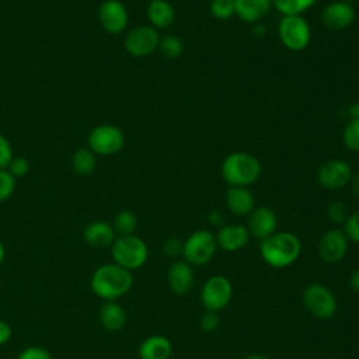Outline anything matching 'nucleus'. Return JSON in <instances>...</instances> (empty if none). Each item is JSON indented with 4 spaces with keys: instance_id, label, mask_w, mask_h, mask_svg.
Returning <instances> with one entry per match:
<instances>
[{
    "instance_id": "1",
    "label": "nucleus",
    "mask_w": 359,
    "mask_h": 359,
    "mask_svg": "<svg viewBox=\"0 0 359 359\" xmlns=\"http://www.w3.org/2000/svg\"><path fill=\"white\" fill-rule=\"evenodd\" d=\"M133 286V275L115 262L100 265L91 275L90 287L104 302H116Z\"/></svg>"
},
{
    "instance_id": "2",
    "label": "nucleus",
    "mask_w": 359,
    "mask_h": 359,
    "mask_svg": "<svg viewBox=\"0 0 359 359\" xmlns=\"http://www.w3.org/2000/svg\"><path fill=\"white\" fill-rule=\"evenodd\" d=\"M302 252V243L294 233L275 231L261 240V258L272 268H286L297 261Z\"/></svg>"
},
{
    "instance_id": "3",
    "label": "nucleus",
    "mask_w": 359,
    "mask_h": 359,
    "mask_svg": "<svg viewBox=\"0 0 359 359\" xmlns=\"http://www.w3.org/2000/svg\"><path fill=\"white\" fill-rule=\"evenodd\" d=\"M259 160L247 151L230 153L222 163V177L229 187H248L261 175Z\"/></svg>"
},
{
    "instance_id": "4",
    "label": "nucleus",
    "mask_w": 359,
    "mask_h": 359,
    "mask_svg": "<svg viewBox=\"0 0 359 359\" xmlns=\"http://www.w3.org/2000/svg\"><path fill=\"white\" fill-rule=\"evenodd\" d=\"M111 254L115 264L132 272L146 264L149 248L147 244L135 234L118 236L111 245Z\"/></svg>"
},
{
    "instance_id": "5",
    "label": "nucleus",
    "mask_w": 359,
    "mask_h": 359,
    "mask_svg": "<svg viewBox=\"0 0 359 359\" xmlns=\"http://www.w3.org/2000/svg\"><path fill=\"white\" fill-rule=\"evenodd\" d=\"M217 250L216 237L212 231L201 229L188 236L182 245V258L189 265L208 264Z\"/></svg>"
},
{
    "instance_id": "6",
    "label": "nucleus",
    "mask_w": 359,
    "mask_h": 359,
    "mask_svg": "<svg viewBox=\"0 0 359 359\" xmlns=\"http://www.w3.org/2000/svg\"><path fill=\"white\" fill-rule=\"evenodd\" d=\"M278 35L287 49L303 50L311 39L310 24L302 15H283L278 25Z\"/></svg>"
},
{
    "instance_id": "7",
    "label": "nucleus",
    "mask_w": 359,
    "mask_h": 359,
    "mask_svg": "<svg viewBox=\"0 0 359 359\" xmlns=\"http://www.w3.org/2000/svg\"><path fill=\"white\" fill-rule=\"evenodd\" d=\"M302 300L304 307L316 317L321 320L331 318L338 309L337 299L331 289L321 283H310L304 287Z\"/></svg>"
},
{
    "instance_id": "8",
    "label": "nucleus",
    "mask_w": 359,
    "mask_h": 359,
    "mask_svg": "<svg viewBox=\"0 0 359 359\" xmlns=\"http://www.w3.org/2000/svg\"><path fill=\"white\" fill-rule=\"evenodd\" d=\"M233 285L229 278L223 275L210 276L201 289V303L205 310L219 313L231 300Z\"/></svg>"
},
{
    "instance_id": "9",
    "label": "nucleus",
    "mask_w": 359,
    "mask_h": 359,
    "mask_svg": "<svg viewBox=\"0 0 359 359\" xmlns=\"http://www.w3.org/2000/svg\"><path fill=\"white\" fill-rule=\"evenodd\" d=\"M125 144L123 132L115 125H98L88 135V146L93 153L112 156L121 151Z\"/></svg>"
},
{
    "instance_id": "10",
    "label": "nucleus",
    "mask_w": 359,
    "mask_h": 359,
    "mask_svg": "<svg viewBox=\"0 0 359 359\" xmlns=\"http://www.w3.org/2000/svg\"><path fill=\"white\" fill-rule=\"evenodd\" d=\"M160 42V35L151 25H137L132 28L125 36V49L135 57H144L151 55Z\"/></svg>"
},
{
    "instance_id": "11",
    "label": "nucleus",
    "mask_w": 359,
    "mask_h": 359,
    "mask_svg": "<svg viewBox=\"0 0 359 359\" xmlns=\"http://www.w3.org/2000/svg\"><path fill=\"white\" fill-rule=\"evenodd\" d=\"M351 165L341 158L325 161L317 171L318 184L330 191H337L346 187L352 181Z\"/></svg>"
},
{
    "instance_id": "12",
    "label": "nucleus",
    "mask_w": 359,
    "mask_h": 359,
    "mask_svg": "<svg viewBox=\"0 0 359 359\" xmlns=\"http://www.w3.org/2000/svg\"><path fill=\"white\" fill-rule=\"evenodd\" d=\"M348 244L349 240L346 238L344 230H327L318 241V255L327 264H338L345 258L348 252Z\"/></svg>"
},
{
    "instance_id": "13",
    "label": "nucleus",
    "mask_w": 359,
    "mask_h": 359,
    "mask_svg": "<svg viewBox=\"0 0 359 359\" xmlns=\"http://www.w3.org/2000/svg\"><path fill=\"white\" fill-rule=\"evenodd\" d=\"M356 17L353 6L346 0H335L328 3L321 11V21L325 28L341 31L348 28Z\"/></svg>"
},
{
    "instance_id": "14",
    "label": "nucleus",
    "mask_w": 359,
    "mask_h": 359,
    "mask_svg": "<svg viewBox=\"0 0 359 359\" xmlns=\"http://www.w3.org/2000/svg\"><path fill=\"white\" fill-rule=\"evenodd\" d=\"M101 25L111 34H121L128 27L129 14L125 4L119 0H105L98 10Z\"/></svg>"
},
{
    "instance_id": "15",
    "label": "nucleus",
    "mask_w": 359,
    "mask_h": 359,
    "mask_svg": "<svg viewBox=\"0 0 359 359\" xmlns=\"http://www.w3.org/2000/svg\"><path fill=\"white\" fill-rule=\"evenodd\" d=\"M278 227L276 213L268 206H258L248 215V231L258 240H264L273 234Z\"/></svg>"
},
{
    "instance_id": "16",
    "label": "nucleus",
    "mask_w": 359,
    "mask_h": 359,
    "mask_svg": "<svg viewBox=\"0 0 359 359\" xmlns=\"http://www.w3.org/2000/svg\"><path fill=\"white\" fill-rule=\"evenodd\" d=\"M167 283L171 292L175 294H188L195 285L192 265H189L187 261H174L167 272Z\"/></svg>"
},
{
    "instance_id": "17",
    "label": "nucleus",
    "mask_w": 359,
    "mask_h": 359,
    "mask_svg": "<svg viewBox=\"0 0 359 359\" xmlns=\"http://www.w3.org/2000/svg\"><path fill=\"white\" fill-rule=\"evenodd\" d=\"M215 237H216L217 247L220 250L227 251V252H234L247 245L251 234H250L247 226L226 224L219 229V231Z\"/></svg>"
},
{
    "instance_id": "18",
    "label": "nucleus",
    "mask_w": 359,
    "mask_h": 359,
    "mask_svg": "<svg viewBox=\"0 0 359 359\" xmlns=\"http://www.w3.org/2000/svg\"><path fill=\"white\" fill-rule=\"evenodd\" d=\"M227 209L237 216H247L255 208L252 192L245 187H229L224 194Z\"/></svg>"
},
{
    "instance_id": "19",
    "label": "nucleus",
    "mask_w": 359,
    "mask_h": 359,
    "mask_svg": "<svg viewBox=\"0 0 359 359\" xmlns=\"http://www.w3.org/2000/svg\"><path fill=\"white\" fill-rule=\"evenodd\" d=\"M115 234L116 233L112 224L102 220H97L86 226L83 237L84 241L93 248H107L112 245L114 240L116 238Z\"/></svg>"
},
{
    "instance_id": "20",
    "label": "nucleus",
    "mask_w": 359,
    "mask_h": 359,
    "mask_svg": "<svg viewBox=\"0 0 359 359\" xmlns=\"http://www.w3.org/2000/svg\"><path fill=\"white\" fill-rule=\"evenodd\" d=\"M272 0H234V15L241 21L259 22L271 10Z\"/></svg>"
},
{
    "instance_id": "21",
    "label": "nucleus",
    "mask_w": 359,
    "mask_h": 359,
    "mask_svg": "<svg viewBox=\"0 0 359 359\" xmlns=\"http://www.w3.org/2000/svg\"><path fill=\"white\" fill-rule=\"evenodd\" d=\"M172 353V344L164 335H150L139 345L140 359H168Z\"/></svg>"
},
{
    "instance_id": "22",
    "label": "nucleus",
    "mask_w": 359,
    "mask_h": 359,
    "mask_svg": "<svg viewBox=\"0 0 359 359\" xmlns=\"http://www.w3.org/2000/svg\"><path fill=\"white\" fill-rule=\"evenodd\" d=\"M98 318L105 330L115 332L125 327L126 311L116 302H105L98 311Z\"/></svg>"
},
{
    "instance_id": "23",
    "label": "nucleus",
    "mask_w": 359,
    "mask_h": 359,
    "mask_svg": "<svg viewBox=\"0 0 359 359\" xmlns=\"http://www.w3.org/2000/svg\"><path fill=\"white\" fill-rule=\"evenodd\" d=\"M147 18L153 28H168L175 20V10L167 0H151L147 7Z\"/></svg>"
},
{
    "instance_id": "24",
    "label": "nucleus",
    "mask_w": 359,
    "mask_h": 359,
    "mask_svg": "<svg viewBox=\"0 0 359 359\" xmlns=\"http://www.w3.org/2000/svg\"><path fill=\"white\" fill-rule=\"evenodd\" d=\"M73 171L79 175H90L95 168V157L90 149H77L72 156Z\"/></svg>"
},
{
    "instance_id": "25",
    "label": "nucleus",
    "mask_w": 359,
    "mask_h": 359,
    "mask_svg": "<svg viewBox=\"0 0 359 359\" xmlns=\"http://www.w3.org/2000/svg\"><path fill=\"white\" fill-rule=\"evenodd\" d=\"M317 0H272V6L282 15H302L306 10L311 8Z\"/></svg>"
},
{
    "instance_id": "26",
    "label": "nucleus",
    "mask_w": 359,
    "mask_h": 359,
    "mask_svg": "<svg viewBox=\"0 0 359 359\" xmlns=\"http://www.w3.org/2000/svg\"><path fill=\"white\" fill-rule=\"evenodd\" d=\"M112 227H114L115 233H118L119 236L133 234L137 227V217L130 210H121L115 215Z\"/></svg>"
},
{
    "instance_id": "27",
    "label": "nucleus",
    "mask_w": 359,
    "mask_h": 359,
    "mask_svg": "<svg viewBox=\"0 0 359 359\" xmlns=\"http://www.w3.org/2000/svg\"><path fill=\"white\" fill-rule=\"evenodd\" d=\"M160 53L167 59H175L178 57L184 50V42L180 36L174 34H167L164 36H160L158 48Z\"/></svg>"
},
{
    "instance_id": "28",
    "label": "nucleus",
    "mask_w": 359,
    "mask_h": 359,
    "mask_svg": "<svg viewBox=\"0 0 359 359\" xmlns=\"http://www.w3.org/2000/svg\"><path fill=\"white\" fill-rule=\"evenodd\" d=\"M342 142L351 151H359V118L349 119L342 130Z\"/></svg>"
},
{
    "instance_id": "29",
    "label": "nucleus",
    "mask_w": 359,
    "mask_h": 359,
    "mask_svg": "<svg viewBox=\"0 0 359 359\" xmlns=\"http://www.w3.org/2000/svg\"><path fill=\"white\" fill-rule=\"evenodd\" d=\"M209 10L216 20L226 21L234 15V0H212Z\"/></svg>"
},
{
    "instance_id": "30",
    "label": "nucleus",
    "mask_w": 359,
    "mask_h": 359,
    "mask_svg": "<svg viewBox=\"0 0 359 359\" xmlns=\"http://www.w3.org/2000/svg\"><path fill=\"white\" fill-rule=\"evenodd\" d=\"M344 233L349 241L359 244V210L348 215L344 222Z\"/></svg>"
},
{
    "instance_id": "31",
    "label": "nucleus",
    "mask_w": 359,
    "mask_h": 359,
    "mask_svg": "<svg viewBox=\"0 0 359 359\" xmlns=\"http://www.w3.org/2000/svg\"><path fill=\"white\" fill-rule=\"evenodd\" d=\"M15 189V178L7 171L0 170V202L7 201Z\"/></svg>"
},
{
    "instance_id": "32",
    "label": "nucleus",
    "mask_w": 359,
    "mask_h": 359,
    "mask_svg": "<svg viewBox=\"0 0 359 359\" xmlns=\"http://www.w3.org/2000/svg\"><path fill=\"white\" fill-rule=\"evenodd\" d=\"M327 216H328L330 222H332L335 224L344 223L348 217V208L344 202H339V201L332 202L327 208Z\"/></svg>"
},
{
    "instance_id": "33",
    "label": "nucleus",
    "mask_w": 359,
    "mask_h": 359,
    "mask_svg": "<svg viewBox=\"0 0 359 359\" xmlns=\"http://www.w3.org/2000/svg\"><path fill=\"white\" fill-rule=\"evenodd\" d=\"M8 172L14 177V178H18V177H25L29 171V163L27 158L24 157H13V160L10 161L8 167H7Z\"/></svg>"
},
{
    "instance_id": "34",
    "label": "nucleus",
    "mask_w": 359,
    "mask_h": 359,
    "mask_svg": "<svg viewBox=\"0 0 359 359\" xmlns=\"http://www.w3.org/2000/svg\"><path fill=\"white\" fill-rule=\"evenodd\" d=\"M182 245H184V241H181L178 237H170L164 241L163 251L170 258H177L180 255L182 257Z\"/></svg>"
},
{
    "instance_id": "35",
    "label": "nucleus",
    "mask_w": 359,
    "mask_h": 359,
    "mask_svg": "<svg viewBox=\"0 0 359 359\" xmlns=\"http://www.w3.org/2000/svg\"><path fill=\"white\" fill-rule=\"evenodd\" d=\"M220 325V317L216 311L206 310L201 317V328L206 332H212L217 330Z\"/></svg>"
},
{
    "instance_id": "36",
    "label": "nucleus",
    "mask_w": 359,
    "mask_h": 359,
    "mask_svg": "<svg viewBox=\"0 0 359 359\" xmlns=\"http://www.w3.org/2000/svg\"><path fill=\"white\" fill-rule=\"evenodd\" d=\"M17 359H52L50 353L41 346H27L18 353Z\"/></svg>"
},
{
    "instance_id": "37",
    "label": "nucleus",
    "mask_w": 359,
    "mask_h": 359,
    "mask_svg": "<svg viewBox=\"0 0 359 359\" xmlns=\"http://www.w3.org/2000/svg\"><path fill=\"white\" fill-rule=\"evenodd\" d=\"M13 160V149L6 136L0 135V170H6Z\"/></svg>"
},
{
    "instance_id": "38",
    "label": "nucleus",
    "mask_w": 359,
    "mask_h": 359,
    "mask_svg": "<svg viewBox=\"0 0 359 359\" xmlns=\"http://www.w3.org/2000/svg\"><path fill=\"white\" fill-rule=\"evenodd\" d=\"M11 335H13V330L10 324L7 321L0 320V345L7 344L11 339Z\"/></svg>"
},
{
    "instance_id": "39",
    "label": "nucleus",
    "mask_w": 359,
    "mask_h": 359,
    "mask_svg": "<svg viewBox=\"0 0 359 359\" xmlns=\"http://www.w3.org/2000/svg\"><path fill=\"white\" fill-rule=\"evenodd\" d=\"M208 219H209V222H210L213 226H220V227H222V223H223V220H224L222 212H219V210H212V212L209 213Z\"/></svg>"
},
{
    "instance_id": "40",
    "label": "nucleus",
    "mask_w": 359,
    "mask_h": 359,
    "mask_svg": "<svg viewBox=\"0 0 359 359\" xmlns=\"http://www.w3.org/2000/svg\"><path fill=\"white\" fill-rule=\"evenodd\" d=\"M348 282H349L351 289H353V290L359 292V268H356L355 271H352V272H351Z\"/></svg>"
},
{
    "instance_id": "41",
    "label": "nucleus",
    "mask_w": 359,
    "mask_h": 359,
    "mask_svg": "<svg viewBox=\"0 0 359 359\" xmlns=\"http://www.w3.org/2000/svg\"><path fill=\"white\" fill-rule=\"evenodd\" d=\"M348 115H349L351 119L359 118V104H358V102H356V104H351V105L348 107Z\"/></svg>"
},
{
    "instance_id": "42",
    "label": "nucleus",
    "mask_w": 359,
    "mask_h": 359,
    "mask_svg": "<svg viewBox=\"0 0 359 359\" xmlns=\"http://www.w3.org/2000/svg\"><path fill=\"white\" fill-rule=\"evenodd\" d=\"M352 191H353L355 196H356L358 201H359V172H356V174L352 177Z\"/></svg>"
},
{
    "instance_id": "43",
    "label": "nucleus",
    "mask_w": 359,
    "mask_h": 359,
    "mask_svg": "<svg viewBox=\"0 0 359 359\" xmlns=\"http://www.w3.org/2000/svg\"><path fill=\"white\" fill-rule=\"evenodd\" d=\"M4 258H6V248H4V244L0 241V265L3 264Z\"/></svg>"
},
{
    "instance_id": "44",
    "label": "nucleus",
    "mask_w": 359,
    "mask_h": 359,
    "mask_svg": "<svg viewBox=\"0 0 359 359\" xmlns=\"http://www.w3.org/2000/svg\"><path fill=\"white\" fill-rule=\"evenodd\" d=\"M245 359H266V358L262 355H248Z\"/></svg>"
},
{
    "instance_id": "45",
    "label": "nucleus",
    "mask_w": 359,
    "mask_h": 359,
    "mask_svg": "<svg viewBox=\"0 0 359 359\" xmlns=\"http://www.w3.org/2000/svg\"><path fill=\"white\" fill-rule=\"evenodd\" d=\"M358 104H359V100H358Z\"/></svg>"
}]
</instances>
